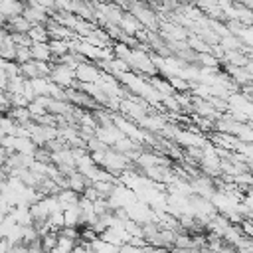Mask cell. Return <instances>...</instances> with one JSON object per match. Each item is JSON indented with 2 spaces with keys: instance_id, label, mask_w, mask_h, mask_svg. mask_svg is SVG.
<instances>
[{
  "instance_id": "277c9868",
  "label": "cell",
  "mask_w": 253,
  "mask_h": 253,
  "mask_svg": "<svg viewBox=\"0 0 253 253\" xmlns=\"http://www.w3.org/2000/svg\"><path fill=\"white\" fill-rule=\"evenodd\" d=\"M4 26H6V16L0 12V28H4Z\"/></svg>"
},
{
  "instance_id": "7a4b0ae2",
  "label": "cell",
  "mask_w": 253,
  "mask_h": 253,
  "mask_svg": "<svg viewBox=\"0 0 253 253\" xmlns=\"http://www.w3.org/2000/svg\"><path fill=\"white\" fill-rule=\"evenodd\" d=\"M30 49H32V59H36V61H49L53 55H51V49H49V42H34L32 45H30Z\"/></svg>"
},
{
  "instance_id": "6da1fadb",
  "label": "cell",
  "mask_w": 253,
  "mask_h": 253,
  "mask_svg": "<svg viewBox=\"0 0 253 253\" xmlns=\"http://www.w3.org/2000/svg\"><path fill=\"white\" fill-rule=\"evenodd\" d=\"M26 10V2L22 0H0V12L8 18H14V16H22Z\"/></svg>"
},
{
  "instance_id": "5b68a950",
  "label": "cell",
  "mask_w": 253,
  "mask_h": 253,
  "mask_svg": "<svg viewBox=\"0 0 253 253\" xmlns=\"http://www.w3.org/2000/svg\"><path fill=\"white\" fill-rule=\"evenodd\" d=\"M4 136H6V132H4V130H2V128H0V142H2V140H4Z\"/></svg>"
},
{
  "instance_id": "3957f363",
  "label": "cell",
  "mask_w": 253,
  "mask_h": 253,
  "mask_svg": "<svg viewBox=\"0 0 253 253\" xmlns=\"http://www.w3.org/2000/svg\"><path fill=\"white\" fill-rule=\"evenodd\" d=\"M0 156H8V150L4 148V144L0 142Z\"/></svg>"
}]
</instances>
